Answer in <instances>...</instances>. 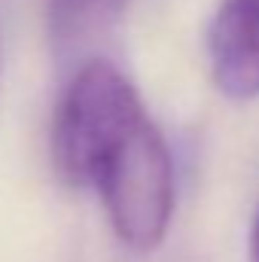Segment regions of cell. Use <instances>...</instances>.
<instances>
[{"mask_svg": "<svg viewBox=\"0 0 259 262\" xmlns=\"http://www.w3.org/2000/svg\"><path fill=\"white\" fill-rule=\"evenodd\" d=\"M49 6V31L58 49H73L95 34L107 31L125 0H46Z\"/></svg>", "mask_w": 259, "mask_h": 262, "instance_id": "3", "label": "cell"}, {"mask_svg": "<svg viewBox=\"0 0 259 262\" xmlns=\"http://www.w3.org/2000/svg\"><path fill=\"white\" fill-rule=\"evenodd\" d=\"M52 165L70 186H92L116 235L153 250L174 213V156L140 92L122 79L76 85L52 119Z\"/></svg>", "mask_w": 259, "mask_h": 262, "instance_id": "1", "label": "cell"}, {"mask_svg": "<svg viewBox=\"0 0 259 262\" xmlns=\"http://www.w3.org/2000/svg\"><path fill=\"white\" fill-rule=\"evenodd\" d=\"M253 262H259V213H256V226H253Z\"/></svg>", "mask_w": 259, "mask_h": 262, "instance_id": "4", "label": "cell"}, {"mask_svg": "<svg viewBox=\"0 0 259 262\" xmlns=\"http://www.w3.org/2000/svg\"><path fill=\"white\" fill-rule=\"evenodd\" d=\"M207 61L223 95L259 98V0H220L207 28Z\"/></svg>", "mask_w": 259, "mask_h": 262, "instance_id": "2", "label": "cell"}]
</instances>
